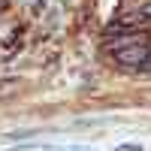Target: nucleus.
<instances>
[{
  "instance_id": "nucleus-3",
  "label": "nucleus",
  "mask_w": 151,
  "mask_h": 151,
  "mask_svg": "<svg viewBox=\"0 0 151 151\" xmlns=\"http://www.w3.org/2000/svg\"><path fill=\"white\" fill-rule=\"evenodd\" d=\"M118 151H142L139 145H118Z\"/></svg>"
},
{
  "instance_id": "nucleus-4",
  "label": "nucleus",
  "mask_w": 151,
  "mask_h": 151,
  "mask_svg": "<svg viewBox=\"0 0 151 151\" xmlns=\"http://www.w3.org/2000/svg\"><path fill=\"white\" fill-rule=\"evenodd\" d=\"M145 73H151V48H148V60H145Z\"/></svg>"
},
{
  "instance_id": "nucleus-1",
  "label": "nucleus",
  "mask_w": 151,
  "mask_h": 151,
  "mask_svg": "<svg viewBox=\"0 0 151 151\" xmlns=\"http://www.w3.org/2000/svg\"><path fill=\"white\" fill-rule=\"evenodd\" d=\"M148 48L151 42H136V45H118L112 48V60L115 67L124 73H136V70H145V60H148Z\"/></svg>"
},
{
  "instance_id": "nucleus-2",
  "label": "nucleus",
  "mask_w": 151,
  "mask_h": 151,
  "mask_svg": "<svg viewBox=\"0 0 151 151\" xmlns=\"http://www.w3.org/2000/svg\"><path fill=\"white\" fill-rule=\"evenodd\" d=\"M124 18L133 21V24H142V27H145V24H151V0H148V3H142V6H136L130 15H124Z\"/></svg>"
}]
</instances>
